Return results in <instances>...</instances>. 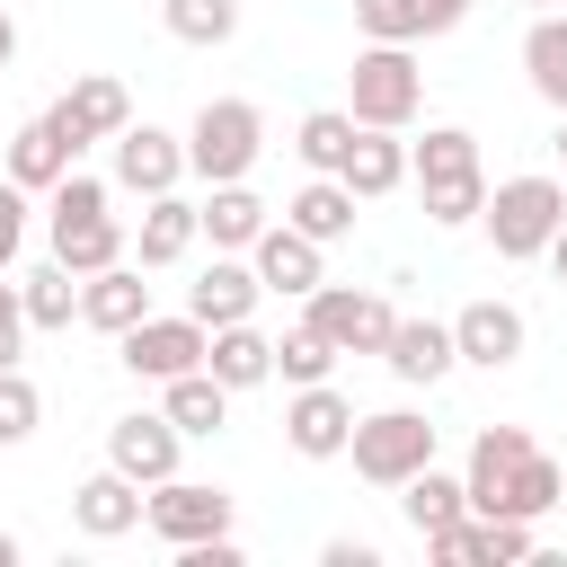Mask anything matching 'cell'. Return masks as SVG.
<instances>
[{
    "instance_id": "d590c367",
    "label": "cell",
    "mask_w": 567,
    "mask_h": 567,
    "mask_svg": "<svg viewBox=\"0 0 567 567\" xmlns=\"http://www.w3.org/2000/svg\"><path fill=\"white\" fill-rule=\"evenodd\" d=\"M363 44H416V0H354Z\"/></svg>"
},
{
    "instance_id": "8fae6325",
    "label": "cell",
    "mask_w": 567,
    "mask_h": 567,
    "mask_svg": "<svg viewBox=\"0 0 567 567\" xmlns=\"http://www.w3.org/2000/svg\"><path fill=\"white\" fill-rule=\"evenodd\" d=\"M115 186H124V195H168V186H186V133H168V124H124V133H115Z\"/></svg>"
},
{
    "instance_id": "4dcf8cb0",
    "label": "cell",
    "mask_w": 567,
    "mask_h": 567,
    "mask_svg": "<svg viewBox=\"0 0 567 567\" xmlns=\"http://www.w3.org/2000/svg\"><path fill=\"white\" fill-rule=\"evenodd\" d=\"M159 27L177 44H195V53H213V44L239 35V0H159Z\"/></svg>"
},
{
    "instance_id": "7bdbcfd3",
    "label": "cell",
    "mask_w": 567,
    "mask_h": 567,
    "mask_svg": "<svg viewBox=\"0 0 567 567\" xmlns=\"http://www.w3.org/2000/svg\"><path fill=\"white\" fill-rule=\"evenodd\" d=\"M0 567H18V532H0Z\"/></svg>"
},
{
    "instance_id": "bcb514c9",
    "label": "cell",
    "mask_w": 567,
    "mask_h": 567,
    "mask_svg": "<svg viewBox=\"0 0 567 567\" xmlns=\"http://www.w3.org/2000/svg\"><path fill=\"white\" fill-rule=\"evenodd\" d=\"M558 505H567V487H558Z\"/></svg>"
},
{
    "instance_id": "ab89813d",
    "label": "cell",
    "mask_w": 567,
    "mask_h": 567,
    "mask_svg": "<svg viewBox=\"0 0 567 567\" xmlns=\"http://www.w3.org/2000/svg\"><path fill=\"white\" fill-rule=\"evenodd\" d=\"M319 558H328V567H381V549H372V540H346V532H337Z\"/></svg>"
},
{
    "instance_id": "5bb4252c",
    "label": "cell",
    "mask_w": 567,
    "mask_h": 567,
    "mask_svg": "<svg viewBox=\"0 0 567 567\" xmlns=\"http://www.w3.org/2000/svg\"><path fill=\"white\" fill-rule=\"evenodd\" d=\"M62 168H80V151L53 133V115H27V124L0 142V177H9V186H27V195H53V186H62Z\"/></svg>"
},
{
    "instance_id": "83f0119b",
    "label": "cell",
    "mask_w": 567,
    "mask_h": 567,
    "mask_svg": "<svg viewBox=\"0 0 567 567\" xmlns=\"http://www.w3.org/2000/svg\"><path fill=\"white\" fill-rule=\"evenodd\" d=\"M292 151H301L310 177H337L346 151H354V115H346V106H310V115L292 124Z\"/></svg>"
},
{
    "instance_id": "9a60e30c",
    "label": "cell",
    "mask_w": 567,
    "mask_h": 567,
    "mask_svg": "<svg viewBox=\"0 0 567 567\" xmlns=\"http://www.w3.org/2000/svg\"><path fill=\"white\" fill-rule=\"evenodd\" d=\"M257 301H266V284H257V266H248L239 248H213V266H204V275H195V292H186V310H195L204 328L257 319Z\"/></svg>"
},
{
    "instance_id": "ffe728a7",
    "label": "cell",
    "mask_w": 567,
    "mask_h": 567,
    "mask_svg": "<svg viewBox=\"0 0 567 567\" xmlns=\"http://www.w3.org/2000/svg\"><path fill=\"white\" fill-rule=\"evenodd\" d=\"M71 523H80L89 540H124V532H142V487H133L124 470H97V478L71 487Z\"/></svg>"
},
{
    "instance_id": "8992f818",
    "label": "cell",
    "mask_w": 567,
    "mask_h": 567,
    "mask_svg": "<svg viewBox=\"0 0 567 567\" xmlns=\"http://www.w3.org/2000/svg\"><path fill=\"white\" fill-rule=\"evenodd\" d=\"M301 301H310L301 319H310L337 354H381V337H390V319H399V310H390L381 292H363V284H310Z\"/></svg>"
},
{
    "instance_id": "52a82bcc",
    "label": "cell",
    "mask_w": 567,
    "mask_h": 567,
    "mask_svg": "<svg viewBox=\"0 0 567 567\" xmlns=\"http://www.w3.org/2000/svg\"><path fill=\"white\" fill-rule=\"evenodd\" d=\"M204 337H213V328H204L195 310H177V319H159V310H151V319H133V328L115 337V346H124L115 363H124L133 381H177V372H195V363H204Z\"/></svg>"
},
{
    "instance_id": "836d02e7",
    "label": "cell",
    "mask_w": 567,
    "mask_h": 567,
    "mask_svg": "<svg viewBox=\"0 0 567 567\" xmlns=\"http://www.w3.org/2000/svg\"><path fill=\"white\" fill-rule=\"evenodd\" d=\"M478 204H487V177H478V168H470V177H425V221H434V230H470Z\"/></svg>"
},
{
    "instance_id": "3957f363",
    "label": "cell",
    "mask_w": 567,
    "mask_h": 567,
    "mask_svg": "<svg viewBox=\"0 0 567 567\" xmlns=\"http://www.w3.org/2000/svg\"><path fill=\"white\" fill-rule=\"evenodd\" d=\"M257 151H266V115L248 97H204L195 106V124H186V177H204V186L248 177Z\"/></svg>"
},
{
    "instance_id": "e575fe53",
    "label": "cell",
    "mask_w": 567,
    "mask_h": 567,
    "mask_svg": "<svg viewBox=\"0 0 567 567\" xmlns=\"http://www.w3.org/2000/svg\"><path fill=\"white\" fill-rule=\"evenodd\" d=\"M35 425H44V390L9 363V372H0V443H27Z\"/></svg>"
},
{
    "instance_id": "484cf974",
    "label": "cell",
    "mask_w": 567,
    "mask_h": 567,
    "mask_svg": "<svg viewBox=\"0 0 567 567\" xmlns=\"http://www.w3.org/2000/svg\"><path fill=\"white\" fill-rule=\"evenodd\" d=\"M284 221L301 230V239H319V248H337L346 230H354V186L346 177H310L292 204H284Z\"/></svg>"
},
{
    "instance_id": "60d3db41",
    "label": "cell",
    "mask_w": 567,
    "mask_h": 567,
    "mask_svg": "<svg viewBox=\"0 0 567 567\" xmlns=\"http://www.w3.org/2000/svg\"><path fill=\"white\" fill-rule=\"evenodd\" d=\"M540 257H549V275H558V284H567V221H558V230H549V248H540Z\"/></svg>"
},
{
    "instance_id": "f35d334b",
    "label": "cell",
    "mask_w": 567,
    "mask_h": 567,
    "mask_svg": "<svg viewBox=\"0 0 567 567\" xmlns=\"http://www.w3.org/2000/svg\"><path fill=\"white\" fill-rule=\"evenodd\" d=\"M461 18H470V0H416V44L425 35H452Z\"/></svg>"
},
{
    "instance_id": "277c9868",
    "label": "cell",
    "mask_w": 567,
    "mask_h": 567,
    "mask_svg": "<svg viewBox=\"0 0 567 567\" xmlns=\"http://www.w3.org/2000/svg\"><path fill=\"white\" fill-rule=\"evenodd\" d=\"M346 461H354V478L399 487V478H416V470L434 461V425H425L416 408H372V416H354Z\"/></svg>"
},
{
    "instance_id": "f6af8a7d",
    "label": "cell",
    "mask_w": 567,
    "mask_h": 567,
    "mask_svg": "<svg viewBox=\"0 0 567 567\" xmlns=\"http://www.w3.org/2000/svg\"><path fill=\"white\" fill-rule=\"evenodd\" d=\"M523 9H558V0H523Z\"/></svg>"
},
{
    "instance_id": "f1b7e54d",
    "label": "cell",
    "mask_w": 567,
    "mask_h": 567,
    "mask_svg": "<svg viewBox=\"0 0 567 567\" xmlns=\"http://www.w3.org/2000/svg\"><path fill=\"white\" fill-rule=\"evenodd\" d=\"M18 310H27V328H71L80 319V275L53 257V266H35L27 284H18Z\"/></svg>"
},
{
    "instance_id": "d4e9b609",
    "label": "cell",
    "mask_w": 567,
    "mask_h": 567,
    "mask_svg": "<svg viewBox=\"0 0 567 567\" xmlns=\"http://www.w3.org/2000/svg\"><path fill=\"white\" fill-rule=\"evenodd\" d=\"M195 230H204L213 248H248V239L266 230V204H257V186H248V177H221V186L195 204Z\"/></svg>"
},
{
    "instance_id": "603a6c76",
    "label": "cell",
    "mask_w": 567,
    "mask_h": 567,
    "mask_svg": "<svg viewBox=\"0 0 567 567\" xmlns=\"http://www.w3.org/2000/svg\"><path fill=\"white\" fill-rule=\"evenodd\" d=\"M159 416L186 434V443H204V434H221L230 425V390L195 363V372H177V381H159Z\"/></svg>"
},
{
    "instance_id": "9c48e42d",
    "label": "cell",
    "mask_w": 567,
    "mask_h": 567,
    "mask_svg": "<svg viewBox=\"0 0 567 567\" xmlns=\"http://www.w3.org/2000/svg\"><path fill=\"white\" fill-rule=\"evenodd\" d=\"M523 346H532V319L514 310V301H461L452 310V354L461 363H478V372H505V363H523Z\"/></svg>"
},
{
    "instance_id": "8d00e7d4",
    "label": "cell",
    "mask_w": 567,
    "mask_h": 567,
    "mask_svg": "<svg viewBox=\"0 0 567 567\" xmlns=\"http://www.w3.org/2000/svg\"><path fill=\"white\" fill-rule=\"evenodd\" d=\"M18 248H27V186L0 177V275L18 266Z\"/></svg>"
},
{
    "instance_id": "44dd1931",
    "label": "cell",
    "mask_w": 567,
    "mask_h": 567,
    "mask_svg": "<svg viewBox=\"0 0 567 567\" xmlns=\"http://www.w3.org/2000/svg\"><path fill=\"white\" fill-rule=\"evenodd\" d=\"M204 230H195V204L168 186V195H142V230H133V257H142V275L151 266H177L186 248H195Z\"/></svg>"
},
{
    "instance_id": "6da1fadb",
    "label": "cell",
    "mask_w": 567,
    "mask_h": 567,
    "mask_svg": "<svg viewBox=\"0 0 567 567\" xmlns=\"http://www.w3.org/2000/svg\"><path fill=\"white\" fill-rule=\"evenodd\" d=\"M478 221H487V239H496V257H540L549 248V230L567 221V177H540V168H523V177H496L487 186V204H478Z\"/></svg>"
},
{
    "instance_id": "4316f807",
    "label": "cell",
    "mask_w": 567,
    "mask_h": 567,
    "mask_svg": "<svg viewBox=\"0 0 567 567\" xmlns=\"http://www.w3.org/2000/svg\"><path fill=\"white\" fill-rule=\"evenodd\" d=\"M399 514H408V523H416V540H425V532L461 523V514H470V496H461V478H452V470H434V461H425L416 478H399Z\"/></svg>"
},
{
    "instance_id": "1f68e13d",
    "label": "cell",
    "mask_w": 567,
    "mask_h": 567,
    "mask_svg": "<svg viewBox=\"0 0 567 567\" xmlns=\"http://www.w3.org/2000/svg\"><path fill=\"white\" fill-rule=\"evenodd\" d=\"M478 168V133H461V124H425V142H408V177L425 186V177H470Z\"/></svg>"
},
{
    "instance_id": "d6a6232c",
    "label": "cell",
    "mask_w": 567,
    "mask_h": 567,
    "mask_svg": "<svg viewBox=\"0 0 567 567\" xmlns=\"http://www.w3.org/2000/svg\"><path fill=\"white\" fill-rule=\"evenodd\" d=\"M328 372H337V346H328L310 319L275 337V381H292V390H301V381H328Z\"/></svg>"
},
{
    "instance_id": "7402d4cb",
    "label": "cell",
    "mask_w": 567,
    "mask_h": 567,
    "mask_svg": "<svg viewBox=\"0 0 567 567\" xmlns=\"http://www.w3.org/2000/svg\"><path fill=\"white\" fill-rule=\"evenodd\" d=\"M53 257H62L71 275H97V266L133 257V230H124L115 213H62V221H53Z\"/></svg>"
},
{
    "instance_id": "7c38bea8",
    "label": "cell",
    "mask_w": 567,
    "mask_h": 567,
    "mask_svg": "<svg viewBox=\"0 0 567 567\" xmlns=\"http://www.w3.org/2000/svg\"><path fill=\"white\" fill-rule=\"evenodd\" d=\"M177 452H186V434L151 408V416H115L106 425V470H124L133 487H159V478H177Z\"/></svg>"
},
{
    "instance_id": "ac0fdd59",
    "label": "cell",
    "mask_w": 567,
    "mask_h": 567,
    "mask_svg": "<svg viewBox=\"0 0 567 567\" xmlns=\"http://www.w3.org/2000/svg\"><path fill=\"white\" fill-rule=\"evenodd\" d=\"M204 372L239 399V390L275 381V337H266L257 319H230V328H213V337H204Z\"/></svg>"
},
{
    "instance_id": "cb8c5ba5",
    "label": "cell",
    "mask_w": 567,
    "mask_h": 567,
    "mask_svg": "<svg viewBox=\"0 0 567 567\" xmlns=\"http://www.w3.org/2000/svg\"><path fill=\"white\" fill-rule=\"evenodd\" d=\"M523 80H532L540 106L567 115V9H540V18L523 27Z\"/></svg>"
},
{
    "instance_id": "ee69618b",
    "label": "cell",
    "mask_w": 567,
    "mask_h": 567,
    "mask_svg": "<svg viewBox=\"0 0 567 567\" xmlns=\"http://www.w3.org/2000/svg\"><path fill=\"white\" fill-rule=\"evenodd\" d=\"M558 159H567V115H558Z\"/></svg>"
},
{
    "instance_id": "7a4b0ae2",
    "label": "cell",
    "mask_w": 567,
    "mask_h": 567,
    "mask_svg": "<svg viewBox=\"0 0 567 567\" xmlns=\"http://www.w3.org/2000/svg\"><path fill=\"white\" fill-rule=\"evenodd\" d=\"M416 106H425V71H416V53H408V44H363L354 71H346V115H354V124H390V133H408Z\"/></svg>"
},
{
    "instance_id": "d6986e66",
    "label": "cell",
    "mask_w": 567,
    "mask_h": 567,
    "mask_svg": "<svg viewBox=\"0 0 567 567\" xmlns=\"http://www.w3.org/2000/svg\"><path fill=\"white\" fill-rule=\"evenodd\" d=\"M346 186H354V204H381V195H399L408 186V142L390 133V124H354V151H346V168H337Z\"/></svg>"
},
{
    "instance_id": "30bf717a",
    "label": "cell",
    "mask_w": 567,
    "mask_h": 567,
    "mask_svg": "<svg viewBox=\"0 0 567 567\" xmlns=\"http://www.w3.org/2000/svg\"><path fill=\"white\" fill-rule=\"evenodd\" d=\"M346 434H354V399H346V390L301 381V390L284 399V443H292L301 461H346Z\"/></svg>"
},
{
    "instance_id": "b9f144b4",
    "label": "cell",
    "mask_w": 567,
    "mask_h": 567,
    "mask_svg": "<svg viewBox=\"0 0 567 567\" xmlns=\"http://www.w3.org/2000/svg\"><path fill=\"white\" fill-rule=\"evenodd\" d=\"M9 62H18V18L0 9V71H9Z\"/></svg>"
},
{
    "instance_id": "4fadbf2b",
    "label": "cell",
    "mask_w": 567,
    "mask_h": 567,
    "mask_svg": "<svg viewBox=\"0 0 567 567\" xmlns=\"http://www.w3.org/2000/svg\"><path fill=\"white\" fill-rule=\"evenodd\" d=\"M248 266H257V284H266V292H292V301H301L310 284H328V248H319V239H301L292 221H266V230L248 239Z\"/></svg>"
},
{
    "instance_id": "2e32d148",
    "label": "cell",
    "mask_w": 567,
    "mask_h": 567,
    "mask_svg": "<svg viewBox=\"0 0 567 567\" xmlns=\"http://www.w3.org/2000/svg\"><path fill=\"white\" fill-rule=\"evenodd\" d=\"M133 319H151V284H142V266H133V257H115V266L80 275V328L124 337Z\"/></svg>"
},
{
    "instance_id": "5b68a950",
    "label": "cell",
    "mask_w": 567,
    "mask_h": 567,
    "mask_svg": "<svg viewBox=\"0 0 567 567\" xmlns=\"http://www.w3.org/2000/svg\"><path fill=\"white\" fill-rule=\"evenodd\" d=\"M142 523L168 549H195V540L230 532V487H213V478H159V487H142Z\"/></svg>"
},
{
    "instance_id": "e0dca14e",
    "label": "cell",
    "mask_w": 567,
    "mask_h": 567,
    "mask_svg": "<svg viewBox=\"0 0 567 567\" xmlns=\"http://www.w3.org/2000/svg\"><path fill=\"white\" fill-rule=\"evenodd\" d=\"M381 363L408 381V390H434L461 354H452V319H390V337H381Z\"/></svg>"
},
{
    "instance_id": "ba28073f",
    "label": "cell",
    "mask_w": 567,
    "mask_h": 567,
    "mask_svg": "<svg viewBox=\"0 0 567 567\" xmlns=\"http://www.w3.org/2000/svg\"><path fill=\"white\" fill-rule=\"evenodd\" d=\"M44 115H53V133H62L71 151H89V142H115V133L133 124V89H124L115 71H80Z\"/></svg>"
},
{
    "instance_id": "f546056e",
    "label": "cell",
    "mask_w": 567,
    "mask_h": 567,
    "mask_svg": "<svg viewBox=\"0 0 567 567\" xmlns=\"http://www.w3.org/2000/svg\"><path fill=\"white\" fill-rule=\"evenodd\" d=\"M558 487H567V470L532 443V452L514 461V478H505V514H514V523H540V514H558Z\"/></svg>"
},
{
    "instance_id": "74e56055",
    "label": "cell",
    "mask_w": 567,
    "mask_h": 567,
    "mask_svg": "<svg viewBox=\"0 0 567 567\" xmlns=\"http://www.w3.org/2000/svg\"><path fill=\"white\" fill-rule=\"evenodd\" d=\"M27 354V310H18V284H0V372Z\"/></svg>"
}]
</instances>
